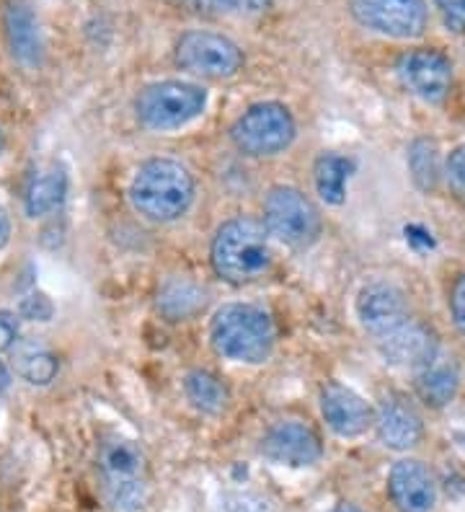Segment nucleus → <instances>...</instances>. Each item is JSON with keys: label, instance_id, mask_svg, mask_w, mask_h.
<instances>
[{"label": "nucleus", "instance_id": "nucleus-16", "mask_svg": "<svg viewBox=\"0 0 465 512\" xmlns=\"http://www.w3.org/2000/svg\"><path fill=\"white\" fill-rule=\"evenodd\" d=\"M3 32L11 55L26 68H37L44 57L39 21L26 0H8L3 8Z\"/></svg>", "mask_w": 465, "mask_h": 512}, {"label": "nucleus", "instance_id": "nucleus-34", "mask_svg": "<svg viewBox=\"0 0 465 512\" xmlns=\"http://www.w3.org/2000/svg\"><path fill=\"white\" fill-rule=\"evenodd\" d=\"M0 148H3V132H0Z\"/></svg>", "mask_w": 465, "mask_h": 512}, {"label": "nucleus", "instance_id": "nucleus-30", "mask_svg": "<svg viewBox=\"0 0 465 512\" xmlns=\"http://www.w3.org/2000/svg\"><path fill=\"white\" fill-rule=\"evenodd\" d=\"M450 311H453V321L460 331L465 334V275L453 285V295H450Z\"/></svg>", "mask_w": 465, "mask_h": 512}, {"label": "nucleus", "instance_id": "nucleus-9", "mask_svg": "<svg viewBox=\"0 0 465 512\" xmlns=\"http://www.w3.org/2000/svg\"><path fill=\"white\" fill-rule=\"evenodd\" d=\"M349 8L362 26L393 39L419 37L429 21L424 0H349Z\"/></svg>", "mask_w": 465, "mask_h": 512}, {"label": "nucleus", "instance_id": "nucleus-32", "mask_svg": "<svg viewBox=\"0 0 465 512\" xmlns=\"http://www.w3.org/2000/svg\"><path fill=\"white\" fill-rule=\"evenodd\" d=\"M8 386H11V373H8V368L3 365V360H0V394H3Z\"/></svg>", "mask_w": 465, "mask_h": 512}, {"label": "nucleus", "instance_id": "nucleus-28", "mask_svg": "<svg viewBox=\"0 0 465 512\" xmlns=\"http://www.w3.org/2000/svg\"><path fill=\"white\" fill-rule=\"evenodd\" d=\"M447 179H450V187L458 197L465 200V145L455 148L450 153V161H447Z\"/></svg>", "mask_w": 465, "mask_h": 512}, {"label": "nucleus", "instance_id": "nucleus-4", "mask_svg": "<svg viewBox=\"0 0 465 512\" xmlns=\"http://www.w3.org/2000/svg\"><path fill=\"white\" fill-rule=\"evenodd\" d=\"M99 476L106 502L114 510H143L150 494L148 461L135 440L122 435L106 438L99 448Z\"/></svg>", "mask_w": 465, "mask_h": 512}, {"label": "nucleus", "instance_id": "nucleus-11", "mask_svg": "<svg viewBox=\"0 0 465 512\" xmlns=\"http://www.w3.org/2000/svg\"><path fill=\"white\" fill-rule=\"evenodd\" d=\"M261 456L287 469H308L321 461L323 445L318 432L305 422H277L261 438Z\"/></svg>", "mask_w": 465, "mask_h": 512}, {"label": "nucleus", "instance_id": "nucleus-18", "mask_svg": "<svg viewBox=\"0 0 465 512\" xmlns=\"http://www.w3.org/2000/svg\"><path fill=\"white\" fill-rule=\"evenodd\" d=\"M68 194V174L57 161L42 163L34 174H31L29 184H26L24 207L29 218H44V215L55 213L57 207L65 202Z\"/></svg>", "mask_w": 465, "mask_h": 512}, {"label": "nucleus", "instance_id": "nucleus-33", "mask_svg": "<svg viewBox=\"0 0 465 512\" xmlns=\"http://www.w3.org/2000/svg\"><path fill=\"white\" fill-rule=\"evenodd\" d=\"M331 512H365V510H360V507H354V505H339V507H334Z\"/></svg>", "mask_w": 465, "mask_h": 512}, {"label": "nucleus", "instance_id": "nucleus-21", "mask_svg": "<svg viewBox=\"0 0 465 512\" xmlns=\"http://www.w3.org/2000/svg\"><path fill=\"white\" fill-rule=\"evenodd\" d=\"M354 171V163L336 153H323L318 156L316 166H313V179H316V189L321 194V200L329 205H341L347 197V182Z\"/></svg>", "mask_w": 465, "mask_h": 512}, {"label": "nucleus", "instance_id": "nucleus-24", "mask_svg": "<svg viewBox=\"0 0 465 512\" xmlns=\"http://www.w3.org/2000/svg\"><path fill=\"white\" fill-rule=\"evenodd\" d=\"M179 3L207 16H238V19L261 16L272 8V0H179Z\"/></svg>", "mask_w": 465, "mask_h": 512}, {"label": "nucleus", "instance_id": "nucleus-1", "mask_svg": "<svg viewBox=\"0 0 465 512\" xmlns=\"http://www.w3.org/2000/svg\"><path fill=\"white\" fill-rule=\"evenodd\" d=\"M194 192L197 187L186 166L171 158H150L132 176L130 202L153 223H174L189 213Z\"/></svg>", "mask_w": 465, "mask_h": 512}, {"label": "nucleus", "instance_id": "nucleus-10", "mask_svg": "<svg viewBox=\"0 0 465 512\" xmlns=\"http://www.w3.org/2000/svg\"><path fill=\"white\" fill-rule=\"evenodd\" d=\"M403 86L427 104H442L453 88V65L440 50L422 47L401 55L396 65Z\"/></svg>", "mask_w": 465, "mask_h": 512}, {"label": "nucleus", "instance_id": "nucleus-2", "mask_svg": "<svg viewBox=\"0 0 465 512\" xmlns=\"http://www.w3.org/2000/svg\"><path fill=\"white\" fill-rule=\"evenodd\" d=\"M212 269L230 285H248L272 267L267 228L254 218H233L217 228L212 238Z\"/></svg>", "mask_w": 465, "mask_h": 512}, {"label": "nucleus", "instance_id": "nucleus-20", "mask_svg": "<svg viewBox=\"0 0 465 512\" xmlns=\"http://www.w3.org/2000/svg\"><path fill=\"white\" fill-rule=\"evenodd\" d=\"M184 394L194 409L205 414H223L230 404V391L210 370H192L184 378Z\"/></svg>", "mask_w": 465, "mask_h": 512}, {"label": "nucleus", "instance_id": "nucleus-5", "mask_svg": "<svg viewBox=\"0 0 465 512\" xmlns=\"http://www.w3.org/2000/svg\"><path fill=\"white\" fill-rule=\"evenodd\" d=\"M264 228L287 249L305 251L316 244L323 231L318 207L295 187L269 189L264 200Z\"/></svg>", "mask_w": 465, "mask_h": 512}, {"label": "nucleus", "instance_id": "nucleus-25", "mask_svg": "<svg viewBox=\"0 0 465 512\" xmlns=\"http://www.w3.org/2000/svg\"><path fill=\"white\" fill-rule=\"evenodd\" d=\"M409 166L414 174V182L422 189H434L440 179V156H437V145L432 140H416L411 145Z\"/></svg>", "mask_w": 465, "mask_h": 512}, {"label": "nucleus", "instance_id": "nucleus-14", "mask_svg": "<svg viewBox=\"0 0 465 512\" xmlns=\"http://www.w3.org/2000/svg\"><path fill=\"white\" fill-rule=\"evenodd\" d=\"M321 414L339 438H360L375 422L372 406L357 391L331 383L321 394Z\"/></svg>", "mask_w": 465, "mask_h": 512}, {"label": "nucleus", "instance_id": "nucleus-15", "mask_svg": "<svg viewBox=\"0 0 465 512\" xmlns=\"http://www.w3.org/2000/svg\"><path fill=\"white\" fill-rule=\"evenodd\" d=\"M357 316H360V324L370 331L372 337H383V334H388V331L409 319L406 295L391 282H372V285L360 290Z\"/></svg>", "mask_w": 465, "mask_h": 512}, {"label": "nucleus", "instance_id": "nucleus-12", "mask_svg": "<svg viewBox=\"0 0 465 512\" xmlns=\"http://www.w3.org/2000/svg\"><path fill=\"white\" fill-rule=\"evenodd\" d=\"M378 350L396 368L424 370L434 363L440 344L429 326L406 319L401 326L378 337Z\"/></svg>", "mask_w": 465, "mask_h": 512}, {"label": "nucleus", "instance_id": "nucleus-7", "mask_svg": "<svg viewBox=\"0 0 465 512\" xmlns=\"http://www.w3.org/2000/svg\"><path fill=\"white\" fill-rule=\"evenodd\" d=\"M205 107V88L186 81L150 83L135 101L137 119L148 130H179L205 112Z\"/></svg>", "mask_w": 465, "mask_h": 512}, {"label": "nucleus", "instance_id": "nucleus-22", "mask_svg": "<svg viewBox=\"0 0 465 512\" xmlns=\"http://www.w3.org/2000/svg\"><path fill=\"white\" fill-rule=\"evenodd\" d=\"M158 308L166 313L171 321L189 319L199 308H205V290H199L189 280H171L161 288L158 295Z\"/></svg>", "mask_w": 465, "mask_h": 512}, {"label": "nucleus", "instance_id": "nucleus-26", "mask_svg": "<svg viewBox=\"0 0 465 512\" xmlns=\"http://www.w3.org/2000/svg\"><path fill=\"white\" fill-rule=\"evenodd\" d=\"M437 11L442 13L447 29L455 34H465V0H432Z\"/></svg>", "mask_w": 465, "mask_h": 512}, {"label": "nucleus", "instance_id": "nucleus-29", "mask_svg": "<svg viewBox=\"0 0 465 512\" xmlns=\"http://www.w3.org/2000/svg\"><path fill=\"white\" fill-rule=\"evenodd\" d=\"M19 342V321L8 311H0V352H8Z\"/></svg>", "mask_w": 465, "mask_h": 512}, {"label": "nucleus", "instance_id": "nucleus-6", "mask_svg": "<svg viewBox=\"0 0 465 512\" xmlns=\"http://www.w3.org/2000/svg\"><path fill=\"white\" fill-rule=\"evenodd\" d=\"M298 135V125L290 109L279 101H261L248 107L236 125L230 127V140L241 153L254 158L277 156L287 150Z\"/></svg>", "mask_w": 465, "mask_h": 512}, {"label": "nucleus", "instance_id": "nucleus-3", "mask_svg": "<svg viewBox=\"0 0 465 512\" xmlns=\"http://www.w3.org/2000/svg\"><path fill=\"white\" fill-rule=\"evenodd\" d=\"M274 321L264 308L251 303H228L215 313L210 339L217 355L236 363L259 365L274 350Z\"/></svg>", "mask_w": 465, "mask_h": 512}, {"label": "nucleus", "instance_id": "nucleus-17", "mask_svg": "<svg viewBox=\"0 0 465 512\" xmlns=\"http://www.w3.org/2000/svg\"><path fill=\"white\" fill-rule=\"evenodd\" d=\"M372 425L378 430V438L383 440V445H388L391 450H409L422 443V417L409 401L385 399Z\"/></svg>", "mask_w": 465, "mask_h": 512}, {"label": "nucleus", "instance_id": "nucleus-27", "mask_svg": "<svg viewBox=\"0 0 465 512\" xmlns=\"http://www.w3.org/2000/svg\"><path fill=\"white\" fill-rule=\"evenodd\" d=\"M21 316L29 321H50L52 319V303L44 293H34L21 300Z\"/></svg>", "mask_w": 465, "mask_h": 512}, {"label": "nucleus", "instance_id": "nucleus-8", "mask_svg": "<svg viewBox=\"0 0 465 512\" xmlns=\"http://www.w3.org/2000/svg\"><path fill=\"white\" fill-rule=\"evenodd\" d=\"M176 65L186 73L223 81L243 68V52L223 34L186 32L176 42Z\"/></svg>", "mask_w": 465, "mask_h": 512}, {"label": "nucleus", "instance_id": "nucleus-19", "mask_svg": "<svg viewBox=\"0 0 465 512\" xmlns=\"http://www.w3.org/2000/svg\"><path fill=\"white\" fill-rule=\"evenodd\" d=\"M13 370L31 386H50L57 378L60 360L42 339H19L11 347Z\"/></svg>", "mask_w": 465, "mask_h": 512}, {"label": "nucleus", "instance_id": "nucleus-31", "mask_svg": "<svg viewBox=\"0 0 465 512\" xmlns=\"http://www.w3.org/2000/svg\"><path fill=\"white\" fill-rule=\"evenodd\" d=\"M8 238H11V218L8 213L0 207V249L8 244Z\"/></svg>", "mask_w": 465, "mask_h": 512}, {"label": "nucleus", "instance_id": "nucleus-13", "mask_svg": "<svg viewBox=\"0 0 465 512\" xmlns=\"http://www.w3.org/2000/svg\"><path fill=\"white\" fill-rule=\"evenodd\" d=\"M388 494L398 512H432L437 505V481L422 461L403 458L393 463L388 474Z\"/></svg>", "mask_w": 465, "mask_h": 512}, {"label": "nucleus", "instance_id": "nucleus-23", "mask_svg": "<svg viewBox=\"0 0 465 512\" xmlns=\"http://www.w3.org/2000/svg\"><path fill=\"white\" fill-rule=\"evenodd\" d=\"M416 394L424 404L440 409V406L450 404L458 394V373L450 365H429L416 378Z\"/></svg>", "mask_w": 465, "mask_h": 512}]
</instances>
